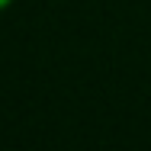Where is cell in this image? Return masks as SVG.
I'll return each instance as SVG.
<instances>
[{
    "mask_svg": "<svg viewBox=\"0 0 151 151\" xmlns=\"http://www.w3.org/2000/svg\"><path fill=\"white\" fill-rule=\"evenodd\" d=\"M3 3H6V0H0V6H3Z\"/></svg>",
    "mask_w": 151,
    "mask_h": 151,
    "instance_id": "cell-1",
    "label": "cell"
}]
</instances>
